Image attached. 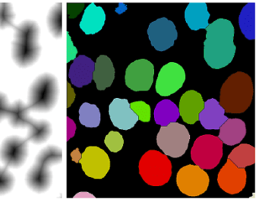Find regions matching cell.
<instances>
[{"mask_svg":"<svg viewBox=\"0 0 259 202\" xmlns=\"http://www.w3.org/2000/svg\"><path fill=\"white\" fill-rule=\"evenodd\" d=\"M15 15L13 6L9 3H0V29H5L9 26H13Z\"/></svg>","mask_w":259,"mask_h":202,"instance_id":"31","label":"cell"},{"mask_svg":"<svg viewBox=\"0 0 259 202\" xmlns=\"http://www.w3.org/2000/svg\"><path fill=\"white\" fill-rule=\"evenodd\" d=\"M29 110L28 106L20 100H16L14 103L10 105L7 117L10 126L14 129L27 127L31 120L28 116Z\"/></svg>","mask_w":259,"mask_h":202,"instance_id":"26","label":"cell"},{"mask_svg":"<svg viewBox=\"0 0 259 202\" xmlns=\"http://www.w3.org/2000/svg\"><path fill=\"white\" fill-rule=\"evenodd\" d=\"M62 3L54 5L48 12L47 23L48 29L53 36L55 38H60L63 33V24H62Z\"/></svg>","mask_w":259,"mask_h":202,"instance_id":"30","label":"cell"},{"mask_svg":"<svg viewBox=\"0 0 259 202\" xmlns=\"http://www.w3.org/2000/svg\"><path fill=\"white\" fill-rule=\"evenodd\" d=\"M63 159L61 148L50 145L42 149L36 156L34 164L26 176V183L34 192H45L52 183L53 176L49 167L60 164Z\"/></svg>","mask_w":259,"mask_h":202,"instance_id":"4","label":"cell"},{"mask_svg":"<svg viewBox=\"0 0 259 202\" xmlns=\"http://www.w3.org/2000/svg\"><path fill=\"white\" fill-rule=\"evenodd\" d=\"M218 182L221 189L230 194H238L245 188L246 171L239 168L230 159H227L225 165L218 173Z\"/></svg>","mask_w":259,"mask_h":202,"instance_id":"15","label":"cell"},{"mask_svg":"<svg viewBox=\"0 0 259 202\" xmlns=\"http://www.w3.org/2000/svg\"><path fill=\"white\" fill-rule=\"evenodd\" d=\"M59 97L57 77L50 73H44L31 84L28 91V106L30 110L48 112L56 106Z\"/></svg>","mask_w":259,"mask_h":202,"instance_id":"5","label":"cell"},{"mask_svg":"<svg viewBox=\"0 0 259 202\" xmlns=\"http://www.w3.org/2000/svg\"><path fill=\"white\" fill-rule=\"evenodd\" d=\"M133 112L138 115L139 120L143 123H148L151 120V107L144 101L133 102L130 104Z\"/></svg>","mask_w":259,"mask_h":202,"instance_id":"34","label":"cell"},{"mask_svg":"<svg viewBox=\"0 0 259 202\" xmlns=\"http://www.w3.org/2000/svg\"><path fill=\"white\" fill-rule=\"evenodd\" d=\"M27 127L28 128L27 140L35 144L46 142L52 134V126L45 119L35 120L31 118Z\"/></svg>","mask_w":259,"mask_h":202,"instance_id":"24","label":"cell"},{"mask_svg":"<svg viewBox=\"0 0 259 202\" xmlns=\"http://www.w3.org/2000/svg\"><path fill=\"white\" fill-rule=\"evenodd\" d=\"M106 15L104 9L94 3L89 5L80 22V28L86 34H95L99 32L105 24Z\"/></svg>","mask_w":259,"mask_h":202,"instance_id":"21","label":"cell"},{"mask_svg":"<svg viewBox=\"0 0 259 202\" xmlns=\"http://www.w3.org/2000/svg\"><path fill=\"white\" fill-rule=\"evenodd\" d=\"M177 183L181 192L190 197H197L207 191L209 176L197 165L185 166L179 170Z\"/></svg>","mask_w":259,"mask_h":202,"instance_id":"9","label":"cell"},{"mask_svg":"<svg viewBox=\"0 0 259 202\" xmlns=\"http://www.w3.org/2000/svg\"><path fill=\"white\" fill-rule=\"evenodd\" d=\"M109 114L113 126L121 130L131 129L139 120L126 99L115 98L109 106Z\"/></svg>","mask_w":259,"mask_h":202,"instance_id":"16","label":"cell"},{"mask_svg":"<svg viewBox=\"0 0 259 202\" xmlns=\"http://www.w3.org/2000/svg\"><path fill=\"white\" fill-rule=\"evenodd\" d=\"M15 185V177L8 167H0V195L12 191Z\"/></svg>","mask_w":259,"mask_h":202,"instance_id":"32","label":"cell"},{"mask_svg":"<svg viewBox=\"0 0 259 202\" xmlns=\"http://www.w3.org/2000/svg\"><path fill=\"white\" fill-rule=\"evenodd\" d=\"M28 140L17 135L8 137L0 146V160L5 167L19 168L28 157Z\"/></svg>","mask_w":259,"mask_h":202,"instance_id":"12","label":"cell"},{"mask_svg":"<svg viewBox=\"0 0 259 202\" xmlns=\"http://www.w3.org/2000/svg\"><path fill=\"white\" fill-rule=\"evenodd\" d=\"M224 113L225 110L218 100L213 98L209 99L204 103V109L200 112L198 120L204 129L209 130L219 129L228 119Z\"/></svg>","mask_w":259,"mask_h":202,"instance_id":"19","label":"cell"},{"mask_svg":"<svg viewBox=\"0 0 259 202\" xmlns=\"http://www.w3.org/2000/svg\"><path fill=\"white\" fill-rule=\"evenodd\" d=\"M148 34L151 45L158 51L170 48L178 36L175 24L166 18L151 22L148 28Z\"/></svg>","mask_w":259,"mask_h":202,"instance_id":"13","label":"cell"},{"mask_svg":"<svg viewBox=\"0 0 259 202\" xmlns=\"http://www.w3.org/2000/svg\"><path fill=\"white\" fill-rule=\"evenodd\" d=\"M204 58L209 66L220 69L233 61L236 53L234 27L231 21L219 18L207 26Z\"/></svg>","mask_w":259,"mask_h":202,"instance_id":"1","label":"cell"},{"mask_svg":"<svg viewBox=\"0 0 259 202\" xmlns=\"http://www.w3.org/2000/svg\"><path fill=\"white\" fill-rule=\"evenodd\" d=\"M219 129L218 138L227 145L239 144L246 134L245 123L239 118H228Z\"/></svg>","mask_w":259,"mask_h":202,"instance_id":"22","label":"cell"},{"mask_svg":"<svg viewBox=\"0 0 259 202\" xmlns=\"http://www.w3.org/2000/svg\"><path fill=\"white\" fill-rule=\"evenodd\" d=\"M253 94L254 87L251 77L238 71L231 74L223 85L219 104L226 112L242 113L251 105Z\"/></svg>","mask_w":259,"mask_h":202,"instance_id":"3","label":"cell"},{"mask_svg":"<svg viewBox=\"0 0 259 202\" xmlns=\"http://www.w3.org/2000/svg\"><path fill=\"white\" fill-rule=\"evenodd\" d=\"M80 163L89 177L101 179L105 177L110 168L107 153L98 147H89L81 155Z\"/></svg>","mask_w":259,"mask_h":202,"instance_id":"14","label":"cell"},{"mask_svg":"<svg viewBox=\"0 0 259 202\" xmlns=\"http://www.w3.org/2000/svg\"><path fill=\"white\" fill-rule=\"evenodd\" d=\"M204 102L199 93L195 91H186L180 101L179 112L183 121L188 124H195L198 120L201 111L204 109Z\"/></svg>","mask_w":259,"mask_h":202,"instance_id":"17","label":"cell"},{"mask_svg":"<svg viewBox=\"0 0 259 202\" xmlns=\"http://www.w3.org/2000/svg\"><path fill=\"white\" fill-rule=\"evenodd\" d=\"M115 78V68L111 59L105 55H101L95 63L93 79L99 91H104L111 86Z\"/></svg>","mask_w":259,"mask_h":202,"instance_id":"20","label":"cell"},{"mask_svg":"<svg viewBox=\"0 0 259 202\" xmlns=\"http://www.w3.org/2000/svg\"><path fill=\"white\" fill-rule=\"evenodd\" d=\"M9 106L7 96L4 93L0 92V123L7 117Z\"/></svg>","mask_w":259,"mask_h":202,"instance_id":"35","label":"cell"},{"mask_svg":"<svg viewBox=\"0 0 259 202\" xmlns=\"http://www.w3.org/2000/svg\"><path fill=\"white\" fill-rule=\"evenodd\" d=\"M94 70L95 62L92 59L84 55L78 56L69 68L71 83L78 88L89 85L93 79Z\"/></svg>","mask_w":259,"mask_h":202,"instance_id":"18","label":"cell"},{"mask_svg":"<svg viewBox=\"0 0 259 202\" xmlns=\"http://www.w3.org/2000/svg\"><path fill=\"white\" fill-rule=\"evenodd\" d=\"M104 143L110 151L116 153V152L120 151L122 150V147H123L124 140L119 132L111 131L106 136Z\"/></svg>","mask_w":259,"mask_h":202,"instance_id":"33","label":"cell"},{"mask_svg":"<svg viewBox=\"0 0 259 202\" xmlns=\"http://www.w3.org/2000/svg\"><path fill=\"white\" fill-rule=\"evenodd\" d=\"M154 120L157 124L166 126L171 123H176L180 116L179 108L169 100L159 102L154 109Z\"/></svg>","mask_w":259,"mask_h":202,"instance_id":"25","label":"cell"},{"mask_svg":"<svg viewBox=\"0 0 259 202\" xmlns=\"http://www.w3.org/2000/svg\"><path fill=\"white\" fill-rule=\"evenodd\" d=\"M209 18L206 3H190L185 11V19L191 30L207 28Z\"/></svg>","mask_w":259,"mask_h":202,"instance_id":"23","label":"cell"},{"mask_svg":"<svg viewBox=\"0 0 259 202\" xmlns=\"http://www.w3.org/2000/svg\"><path fill=\"white\" fill-rule=\"evenodd\" d=\"M186 73L181 65L169 62L162 67L156 82L155 89L159 95L167 97L183 87Z\"/></svg>","mask_w":259,"mask_h":202,"instance_id":"11","label":"cell"},{"mask_svg":"<svg viewBox=\"0 0 259 202\" xmlns=\"http://www.w3.org/2000/svg\"><path fill=\"white\" fill-rule=\"evenodd\" d=\"M223 156V142L218 137L204 135L195 140L191 157L202 170H212L219 164Z\"/></svg>","mask_w":259,"mask_h":202,"instance_id":"8","label":"cell"},{"mask_svg":"<svg viewBox=\"0 0 259 202\" xmlns=\"http://www.w3.org/2000/svg\"><path fill=\"white\" fill-rule=\"evenodd\" d=\"M139 173L151 186H162L169 182L172 164L166 155L157 150L147 151L139 161Z\"/></svg>","mask_w":259,"mask_h":202,"instance_id":"6","label":"cell"},{"mask_svg":"<svg viewBox=\"0 0 259 202\" xmlns=\"http://www.w3.org/2000/svg\"><path fill=\"white\" fill-rule=\"evenodd\" d=\"M154 67L147 59L132 62L125 71V85L134 91H147L152 86Z\"/></svg>","mask_w":259,"mask_h":202,"instance_id":"10","label":"cell"},{"mask_svg":"<svg viewBox=\"0 0 259 202\" xmlns=\"http://www.w3.org/2000/svg\"><path fill=\"white\" fill-rule=\"evenodd\" d=\"M228 159L239 168H245L255 163V148L250 144H241L232 150Z\"/></svg>","mask_w":259,"mask_h":202,"instance_id":"28","label":"cell"},{"mask_svg":"<svg viewBox=\"0 0 259 202\" xmlns=\"http://www.w3.org/2000/svg\"><path fill=\"white\" fill-rule=\"evenodd\" d=\"M190 135L186 126L171 123L161 126L157 136L158 147L166 156L178 158L183 156L189 147Z\"/></svg>","mask_w":259,"mask_h":202,"instance_id":"7","label":"cell"},{"mask_svg":"<svg viewBox=\"0 0 259 202\" xmlns=\"http://www.w3.org/2000/svg\"><path fill=\"white\" fill-rule=\"evenodd\" d=\"M239 27L248 39L255 38V3H248L241 11L239 17Z\"/></svg>","mask_w":259,"mask_h":202,"instance_id":"27","label":"cell"},{"mask_svg":"<svg viewBox=\"0 0 259 202\" xmlns=\"http://www.w3.org/2000/svg\"><path fill=\"white\" fill-rule=\"evenodd\" d=\"M79 121L89 128L98 127L101 123V112L95 104L84 103L79 109Z\"/></svg>","mask_w":259,"mask_h":202,"instance_id":"29","label":"cell"},{"mask_svg":"<svg viewBox=\"0 0 259 202\" xmlns=\"http://www.w3.org/2000/svg\"><path fill=\"white\" fill-rule=\"evenodd\" d=\"M12 44V57L18 66L28 68L35 63L40 56V28L35 21L26 20L15 26Z\"/></svg>","mask_w":259,"mask_h":202,"instance_id":"2","label":"cell"}]
</instances>
